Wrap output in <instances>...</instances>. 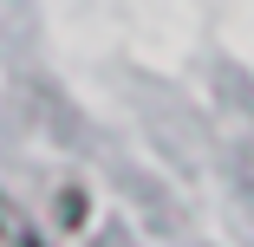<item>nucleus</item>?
<instances>
[{
	"label": "nucleus",
	"mask_w": 254,
	"mask_h": 247,
	"mask_svg": "<svg viewBox=\"0 0 254 247\" xmlns=\"http://www.w3.org/2000/svg\"><path fill=\"white\" fill-rule=\"evenodd\" d=\"M0 247H46V241H39V228L7 202V195H0Z\"/></svg>",
	"instance_id": "obj_1"
}]
</instances>
